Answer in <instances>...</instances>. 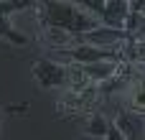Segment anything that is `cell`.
Listing matches in <instances>:
<instances>
[{
    "label": "cell",
    "mask_w": 145,
    "mask_h": 140,
    "mask_svg": "<svg viewBox=\"0 0 145 140\" xmlns=\"http://www.w3.org/2000/svg\"><path fill=\"white\" fill-rule=\"evenodd\" d=\"M36 10L48 23H54L59 28H66L69 33H74L79 38L102 26V20L97 15H92L89 10H84L79 3H71V0H38Z\"/></svg>",
    "instance_id": "cell-1"
},
{
    "label": "cell",
    "mask_w": 145,
    "mask_h": 140,
    "mask_svg": "<svg viewBox=\"0 0 145 140\" xmlns=\"http://www.w3.org/2000/svg\"><path fill=\"white\" fill-rule=\"evenodd\" d=\"M120 138L122 140H143L145 138V115L143 112H135L130 107H125L122 102H115L112 110H107Z\"/></svg>",
    "instance_id": "cell-3"
},
{
    "label": "cell",
    "mask_w": 145,
    "mask_h": 140,
    "mask_svg": "<svg viewBox=\"0 0 145 140\" xmlns=\"http://www.w3.org/2000/svg\"><path fill=\"white\" fill-rule=\"evenodd\" d=\"M10 18L13 15H0V41L10 43V46H18V48H28L31 46V38L20 28H15V23Z\"/></svg>",
    "instance_id": "cell-7"
},
{
    "label": "cell",
    "mask_w": 145,
    "mask_h": 140,
    "mask_svg": "<svg viewBox=\"0 0 145 140\" xmlns=\"http://www.w3.org/2000/svg\"><path fill=\"white\" fill-rule=\"evenodd\" d=\"M125 31H127V36L133 41H145V13L133 8L127 20H125Z\"/></svg>",
    "instance_id": "cell-8"
},
{
    "label": "cell",
    "mask_w": 145,
    "mask_h": 140,
    "mask_svg": "<svg viewBox=\"0 0 145 140\" xmlns=\"http://www.w3.org/2000/svg\"><path fill=\"white\" fill-rule=\"evenodd\" d=\"M130 10H133L130 0H107L99 13V20H102V26H110V28H125Z\"/></svg>",
    "instance_id": "cell-5"
},
{
    "label": "cell",
    "mask_w": 145,
    "mask_h": 140,
    "mask_svg": "<svg viewBox=\"0 0 145 140\" xmlns=\"http://www.w3.org/2000/svg\"><path fill=\"white\" fill-rule=\"evenodd\" d=\"M130 3H133V8H135V10L145 13V0H130Z\"/></svg>",
    "instance_id": "cell-12"
},
{
    "label": "cell",
    "mask_w": 145,
    "mask_h": 140,
    "mask_svg": "<svg viewBox=\"0 0 145 140\" xmlns=\"http://www.w3.org/2000/svg\"><path fill=\"white\" fill-rule=\"evenodd\" d=\"M28 105H0V138H3V125H5V117L8 115H18V112H25Z\"/></svg>",
    "instance_id": "cell-10"
},
{
    "label": "cell",
    "mask_w": 145,
    "mask_h": 140,
    "mask_svg": "<svg viewBox=\"0 0 145 140\" xmlns=\"http://www.w3.org/2000/svg\"><path fill=\"white\" fill-rule=\"evenodd\" d=\"M82 135L84 138H99V140H122L117 128H115V122H112V117H110V112L105 107L94 110L92 115H87L82 120Z\"/></svg>",
    "instance_id": "cell-4"
},
{
    "label": "cell",
    "mask_w": 145,
    "mask_h": 140,
    "mask_svg": "<svg viewBox=\"0 0 145 140\" xmlns=\"http://www.w3.org/2000/svg\"><path fill=\"white\" fill-rule=\"evenodd\" d=\"M105 3H107V0H79V5H82L84 10H89L92 15H97V18H99V13H102Z\"/></svg>",
    "instance_id": "cell-11"
},
{
    "label": "cell",
    "mask_w": 145,
    "mask_h": 140,
    "mask_svg": "<svg viewBox=\"0 0 145 140\" xmlns=\"http://www.w3.org/2000/svg\"><path fill=\"white\" fill-rule=\"evenodd\" d=\"M117 102H122L125 107L145 115V79H130V84L120 92Z\"/></svg>",
    "instance_id": "cell-6"
},
{
    "label": "cell",
    "mask_w": 145,
    "mask_h": 140,
    "mask_svg": "<svg viewBox=\"0 0 145 140\" xmlns=\"http://www.w3.org/2000/svg\"><path fill=\"white\" fill-rule=\"evenodd\" d=\"M31 77L43 92H61L71 82V64H66L56 56L54 59H38L31 66Z\"/></svg>",
    "instance_id": "cell-2"
},
{
    "label": "cell",
    "mask_w": 145,
    "mask_h": 140,
    "mask_svg": "<svg viewBox=\"0 0 145 140\" xmlns=\"http://www.w3.org/2000/svg\"><path fill=\"white\" fill-rule=\"evenodd\" d=\"M38 0H0V15H15L23 10H33Z\"/></svg>",
    "instance_id": "cell-9"
}]
</instances>
